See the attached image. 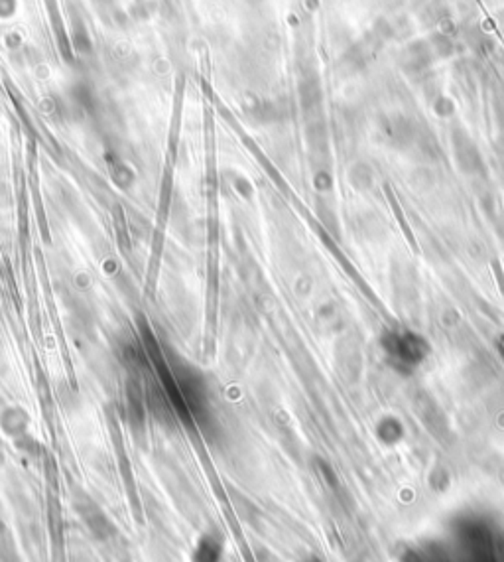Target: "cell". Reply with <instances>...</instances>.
Listing matches in <instances>:
<instances>
[{"instance_id": "1", "label": "cell", "mask_w": 504, "mask_h": 562, "mask_svg": "<svg viewBox=\"0 0 504 562\" xmlns=\"http://www.w3.org/2000/svg\"><path fill=\"white\" fill-rule=\"evenodd\" d=\"M223 545L213 534H205L195 548V562H221Z\"/></svg>"}]
</instances>
